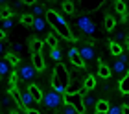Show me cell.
<instances>
[{
  "label": "cell",
  "mask_w": 129,
  "mask_h": 114,
  "mask_svg": "<svg viewBox=\"0 0 129 114\" xmlns=\"http://www.w3.org/2000/svg\"><path fill=\"white\" fill-rule=\"evenodd\" d=\"M46 22L55 29V33L59 35V37H64L67 41H74V35H72V31H70L68 24L64 22V19H63L59 13H55L54 9L46 11Z\"/></svg>",
  "instance_id": "cell-1"
},
{
  "label": "cell",
  "mask_w": 129,
  "mask_h": 114,
  "mask_svg": "<svg viewBox=\"0 0 129 114\" xmlns=\"http://www.w3.org/2000/svg\"><path fill=\"white\" fill-rule=\"evenodd\" d=\"M70 85V74L64 64L57 63V66L54 70V77H52V90H55L57 94H67V88Z\"/></svg>",
  "instance_id": "cell-2"
},
{
  "label": "cell",
  "mask_w": 129,
  "mask_h": 114,
  "mask_svg": "<svg viewBox=\"0 0 129 114\" xmlns=\"http://www.w3.org/2000/svg\"><path fill=\"white\" fill-rule=\"evenodd\" d=\"M113 72H114L116 75H122V77L129 72V53H127V52H122V55L114 61Z\"/></svg>",
  "instance_id": "cell-3"
},
{
  "label": "cell",
  "mask_w": 129,
  "mask_h": 114,
  "mask_svg": "<svg viewBox=\"0 0 129 114\" xmlns=\"http://www.w3.org/2000/svg\"><path fill=\"white\" fill-rule=\"evenodd\" d=\"M76 24H78V28L85 35H94V31H96V22L92 20L89 15H81L79 19L76 20Z\"/></svg>",
  "instance_id": "cell-4"
},
{
  "label": "cell",
  "mask_w": 129,
  "mask_h": 114,
  "mask_svg": "<svg viewBox=\"0 0 129 114\" xmlns=\"http://www.w3.org/2000/svg\"><path fill=\"white\" fill-rule=\"evenodd\" d=\"M61 99H63V96L57 94L55 90H46L43 94V103L48 107V109H57V107L61 105Z\"/></svg>",
  "instance_id": "cell-5"
},
{
  "label": "cell",
  "mask_w": 129,
  "mask_h": 114,
  "mask_svg": "<svg viewBox=\"0 0 129 114\" xmlns=\"http://www.w3.org/2000/svg\"><path fill=\"white\" fill-rule=\"evenodd\" d=\"M64 103L70 105V107H74V109L78 110L79 114L85 112V107H83V96H81L79 92H76V94H64Z\"/></svg>",
  "instance_id": "cell-6"
},
{
  "label": "cell",
  "mask_w": 129,
  "mask_h": 114,
  "mask_svg": "<svg viewBox=\"0 0 129 114\" xmlns=\"http://www.w3.org/2000/svg\"><path fill=\"white\" fill-rule=\"evenodd\" d=\"M78 52H79V57L83 59V63H87V61H94V59H96V48L92 46L90 43L81 44V46L78 48Z\"/></svg>",
  "instance_id": "cell-7"
},
{
  "label": "cell",
  "mask_w": 129,
  "mask_h": 114,
  "mask_svg": "<svg viewBox=\"0 0 129 114\" xmlns=\"http://www.w3.org/2000/svg\"><path fill=\"white\" fill-rule=\"evenodd\" d=\"M35 74H37V70L33 68V64H22V66L19 68V72H17V75L20 77V81H31Z\"/></svg>",
  "instance_id": "cell-8"
},
{
  "label": "cell",
  "mask_w": 129,
  "mask_h": 114,
  "mask_svg": "<svg viewBox=\"0 0 129 114\" xmlns=\"http://www.w3.org/2000/svg\"><path fill=\"white\" fill-rule=\"evenodd\" d=\"M68 59H70V63H72L76 68H83L85 66V63H83V59L79 57V52H78V48H76V46H72L68 50Z\"/></svg>",
  "instance_id": "cell-9"
},
{
  "label": "cell",
  "mask_w": 129,
  "mask_h": 114,
  "mask_svg": "<svg viewBox=\"0 0 129 114\" xmlns=\"http://www.w3.org/2000/svg\"><path fill=\"white\" fill-rule=\"evenodd\" d=\"M20 98H22V107H24L26 110H33V109H35V105H37V101H35V99L31 98V94L28 92V90L20 92Z\"/></svg>",
  "instance_id": "cell-10"
},
{
  "label": "cell",
  "mask_w": 129,
  "mask_h": 114,
  "mask_svg": "<svg viewBox=\"0 0 129 114\" xmlns=\"http://www.w3.org/2000/svg\"><path fill=\"white\" fill-rule=\"evenodd\" d=\"M33 28L37 33H43L46 31V28H48V22H46L44 17H33Z\"/></svg>",
  "instance_id": "cell-11"
},
{
  "label": "cell",
  "mask_w": 129,
  "mask_h": 114,
  "mask_svg": "<svg viewBox=\"0 0 129 114\" xmlns=\"http://www.w3.org/2000/svg\"><path fill=\"white\" fill-rule=\"evenodd\" d=\"M31 61H33V68L41 72L44 70V59H43V53H31Z\"/></svg>",
  "instance_id": "cell-12"
},
{
  "label": "cell",
  "mask_w": 129,
  "mask_h": 114,
  "mask_svg": "<svg viewBox=\"0 0 129 114\" xmlns=\"http://www.w3.org/2000/svg\"><path fill=\"white\" fill-rule=\"evenodd\" d=\"M28 92L31 94V98L37 101V103H39V101H43V94H44V92L41 90L37 85H30V87H28Z\"/></svg>",
  "instance_id": "cell-13"
},
{
  "label": "cell",
  "mask_w": 129,
  "mask_h": 114,
  "mask_svg": "<svg viewBox=\"0 0 129 114\" xmlns=\"http://www.w3.org/2000/svg\"><path fill=\"white\" fill-rule=\"evenodd\" d=\"M11 74V64L8 59H0V77L2 75H9Z\"/></svg>",
  "instance_id": "cell-14"
},
{
  "label": "cell",
  "mask_w": 129,
  "mask_h": 114,
  "mask_svg": "<svg viewBox=\"0 0 129 114\" xmlns=\"http://www.w3.org/2000/svg\"><path fill=\"white\" fill-rule=\"evenodd\" d=\"M83 107H85V110L90 109V107H92V109H96V99H94V96H92V94H85L83 96Z\"/></svg>",
  "instance_id": "cell-15"
},
{
  "label": "cell",
  "mask_w": 129,
  "mask_h": 114,
  "mask_svg": "<svg viewBox=\"0 0 129 114\" xmlns=\"http://www.w3.org/2000/svg\"><path fill=\"white\" fill-rule=\"evenodd\" d=\"M109 112V103L105 99L96 101V114H107Z\"/></svg>",
  "instance_id": "cell-16"
},
{
  "label": "cell",
  "mask_w": 129,
  "mask_h": 114,
  "mask_svg": "<svg viewBox=\"0 0 129 114\" xmlns=\"http://www.w3.org/2000/svg\"><path fill=\"white\" fill-rule=\"evenodd\" d=\"M120 90H122V94H129V72L122 77V81H120Z\"/></svg>",
  "instance_id": "cell-17"
},
{
  "label": "cell",
  "mask_w": 129,
  "mask_h": 114,
  "mask_svg": "<svg viewBox=\"0 0 129 114\" xmlns=\"http://www.w3.org/2000/svg\"><path fill=\"white\" fill-rule=\"evenodd\" d=\"M113 43H116V44L127 43V33H125V31H116L114 37H113Z\"/></svg>",
  "instance_id": "cell-18"
},
{
  "label": "cell",
  "mask_w": 129,
  "mask_h": 114,
  "mask_svg": "<svg viewBox=\"0 0 129 114\" xmlns=\"http://www.w3.org/2000/svg\"><path fill=\"white\" fill-rule=\"evenodd\" d=\"M109 50H111V53L113 55H122V52H124V44H116V43H111V46H109Z\"/></svg>",
  "instance_id": "cell-19"
},
{
  "label": "cell",
  "mask_w": 129,
  "mask_h": 114,
  "mask_svg": "<svg viewBox=\"0 0 129 114\" xmlns=\"http://www.w3.org/2000/svg\"><path fill=\"white\" fill-rule=\"evenodd\" d=\"M30 48H31V53H41V50H43V43L37 41V39H31Z\"/></svg>",
  "instance_id": "cell-20"
},
{
  "label": "cell",
  "mask_w": 129,
  "mask_h": 114,
  "mask_svg": "<svg viewBox=\"0 0 129 114\" xmlns=\"http://www.w3.org/2000/svg\"><path fill=\"white\" fill-rule=\"evenodd\" d=\"M96 87V79H94V75H89L85 79V83H83V88L85 90H92V88Z\"/></svg>",
  "instance_id": "cell-21"
},
{
  "label": "cell",
  "mask_w": 129,
  "mask_h": 114,
  "mask_svg": "<svg viewBox=\"0 0 129 114\" xmlns=\"http://www.w3.org/2000/svg\"><path fill=\"white\" fill-rule=\"evenodd\" d=\"M114 24H116V20H114L111 15H107V17H105L103 26H105V29H107V31H113V29H114Z\"/></svg>",
  "instance_id": "cell-22"
},
{
  "label": "cell",
  "mask_w": 129,
  "mask_h": 114,
  "mask_svg": "<svg viewBox=\"0 0 129 114\" xmlns=\"http://www.w3.org/2000/svg\"><path fill=\"white\" fill-rule=\"evenodd\" d=\"M98 75L100 77H103V79H107V77L111 75V70L107 64H100V68H98Z\"/></svg>",
  "instance_id": "cell-23"
},
{
  "label": "cell",
  "mask_w": 129,
  "mask_h": 114,
  "mask_svg": "<svg viewBox=\"0 0 129 114\" xmlns=\"http://www.w3.org/2000/svg\"><path fill=\"white\" fill-rule=\"evenodd\" d=\"M46 44H50L52 50L57 48V33H50L48 37H46Z\"/></svg>",
  "instance_id": "cell-24"
},
{
  "label": "cell",
  "mask_w": 129,
  "mask_h": 114,
  "mask_svg": "<svg viewBox=\"0 0 129 114\" xmlns=\"http://www.w3.org/2000/svg\"><path fill=\"white\" fill-rule=\"evenodd\" d=\"M20 22L24 24V26H33V15H31V13L20 15Z\"/></svg>",
  "instance_id": "cell-25"
},
{
  "label": "cell",
  "mask_w": 129,
  "mask_h": 114,
  "mask_svg": "<svg viewBox=\"0 0 129 114\" xmlns=\"http://www.w3.org/2000/svg\"><path fill=\"white\" fill-rule=\"evenodd\" d=\"M63 9H64V13L72 15L76 11V6H74V2H63Z\"/></svg>",
  "instance_id": "cell-26"
},
{
  "label": "cell",
  "mask_w": 129,
  "mask_h": 114,
  "mask_svg": "<svg viewBox=\"0 0 129 114\" xmlns=\"http://www.w3.org/2000/svg\"><path fill=\"white\" fill-rule=\"evenodd\" d=\"M43 13H44V8L43 6H39V4H33V17H43Z\"/></svg>",
  "instance_id": "cell-27"
},
{
  "label": "cell",
  "mask_w": 129,
  "mask_h": 114,
  "mask_svg": "<svg viewBox=\"0 0 129 114\" xmlns=\"http://www.w3.org/2000/svg\"><path fill=\"white\" fill-rule=\"evenodd\" d=\"M0 17H2V20H6V19H11V17H13V13H11V9L9 8H2V11H0Z\"/></svg>",
  "instance_id": "cell-28"
},
{
  "label": "cell",
  "mask_w": 129,
  "mask_h": 114,
  "mask_svg": "<svg viewBox=\"0 0 129 114\" xmlns=\"http://www.w3.org/2000/svg\"><path fill=\"white\" fill-rule=\"evenodd\" d=\"M114 9L118 11L120 15H125V9H127V8H125V2H116V4H114Z\"/></svg>",
  "instance_id": "cell-29"
},
{
  "label": "cell",
  "mask_w": 129,
  "mask_h": 114,
  "mask_svg": "<svg viewBox=\"0 0 129 114\" xmlns=\"http://www.w3.org/2000/svg\"><path fill=\"white\" fill-rule=\"evenodd\" d=\"M50 55H52V59H54V61H61V55H63V53H61V50H59V48H54Z\"/></svg>",
  "instance_id": "cell-30"
},
{
  "label": "cell",
  "mask_w": 129,
  "mask_h": 114,
  "mask_svg": "<svg viewBox=\"0 0 129 114\" xmlns=\"http://www.w3.org/2000/svg\"><path fill=\"white\" fill-rule=\"evenodd\" d=\"M6 59L9 61V64H17L19 63V57H17L15 53H6Z\"/></svg>",
  "instance_id": "cell-31"
},
{
  "label": "cell",
  "mask_w": 129,
  "mask_h": 114,
  "mask_svg": "<svg viewBox=\"0 0 129 114\" xmlns=\"http://www.w3.org/2000/svg\"><path fill=\"white\" fill-rule=\"evenodd\" d=\"M13 28V19H6L2 20V29H11Z\"/></svg>",
  "instance_id": "cell-32"
},
{
  "label": "cell",
  "mask_w": 129,
  "mask_h": 114,
  "mask_svg": "<svg viewBox=\"0 0 129 114\" xmlns=\"http://www.w3.org/2000/svg\"><path fill=\"white\" fill-rule=\"evenodd\" d=\"M63 114H79V112L76 110L74 107H70V105H67V103H64V109H63Z\"/></svg>",
  "instance_id": "cell-33"
},
{
  "label": "cell",
  "mask_w": 129,
  "mask_h": 114,
  "mask_svg": "<svg viewBox=\"0 0 129 114\" xmlns=\"http://www.w3.org/2000/svg\"><path fill=\"white\" fill-rule=\"evenodd\" d=\"M107 114H122V107H120V105L109 107V112H107Z\"/></svg>",
  "instance_id": "cell-34"
},
{
  "label": "cell",
  "mask_w": 129,
  "mask_h": 114,
  "mask_svg": "<svg viewBox=\"0 0 129 114\" xmlns=\"http://www.w3.org/2000/svg\"><path fill=\"white\" fill-rule=\"evenodd\" d=\"M22 50H24V46H22L20 43L13 44V52H15V55H17V53H22Z\"/></svg>",
  "instance_id": "cell-35"
},
{
  "label": "cell",
  "mask_w": 129,
  "mask_h": 114,
  "mask_svg": "<svg viewBox=\"0 0 129 114\" xmlns=\"http://www.w3.org/2000/svg\"><path fill=\"white\" fill-rule=\"evenodd\" d=\"M6 105H9V107H11V105H15V103H13V99H11V96H8V98H6Z\"/></svg>",
  "instance_id": "cell-36"
},
{
  "label": "cell",
  "mask_w": 129,
  "mask_h": 114,
  "mask_svg": "<svg viewBox=\"0 0 129 114\" xmlns=\"http://www.w3.org/2000/svg\"><path fill=\"white\" fill-rule=\"evenodd\" d=\"M122 114H129V107H127V105L122 107Z\"/></svg>",
  "instance_id": "cell-37"
},
{
  "label": "cell",
  "mask_w": 129,
  "mask_h": 114,
  "mask_svg": "<svg viewBox=\"0 0 129 114\" xmlns=\"http://www.w3.org/2000/svg\"><path fill=\"white\" fill-rule=\"evenodd\" d=\"M4 52H6V46H4V43H2V41H0V55H2Z\"/></svg>",
  "instance_id": "cell-38"
},
{
  "label": "cell",
  "mask_w": 129,
  "mask_h": 114,
  "mask_svg": "<svg viewBox=\"0 0 129 114\" xmlns=\"http://www.w3.org/2000/svg\"><path fill=\"white\" fill-rule=\"evenodd\" d=\"M4 37H6V31H4V29H2V28H0V41H2Z\"/></svg>",
  "instance_id": "cell-39"
},
{
  "label": "cell",
  "mask_w": 129,
  "mask_h": 114,
  "mask_svg": "<svg viewBox=\"0 0 129 114\" xmlns=\"http://www.w3.org/2000/svg\"><path fill=\"white\" fill-rule=\"evenodd\" d=\"M28 114H41V112H39L37 109H33V110H28Z\"/></svg>",
  "instance_id": "cell-40"
},
{
  "label": "cell",
  "mask_w": 129,
  "mask_h": 114,
  "mask_svg": "<svg viewBox=\"0 0 129 114\" xmlns=\"http://www.w3.org/2000/svg\"><path fill=\"white\" fill-rule=\"evenodd\" d=\"M125 105H127V107H129V94H127V96H125Z\"/></svg>",
  "instance_id": "cell-41"
},
{
  "label": "cell",
  "mask_w": 129,
  "mask_h": 114,
  "mask_svg": "<svg viewBox=\"0 0 129 114\" xmlns=\"http://www.w3.org/2000/svg\"><path fill=\"white\" fill-rule=\"evenodd\" d=\"M17 114H28V110H19Z\"/></svg>",
  "instance_id": "cell-42"
},
{
  "label": "cell",
  "mask_w": 129,
  "mask_h": 114,
  "mask_svg": "<svg viewBox=\"0 0 129 114\" xmlns=\"http://www.w3.org/2000/svg\"><path fill=\"white\" fill-rule=\"evenodd\" d=\"M127 50H129V35H127Z\"/></svg>",
  "instance_id": "cell-43"
}]
</instances>
